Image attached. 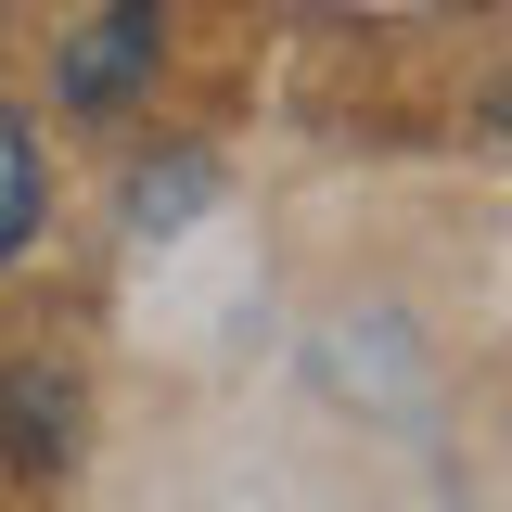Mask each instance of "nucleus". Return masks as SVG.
I'll return each mask as SVG.
<instances>
[{"label": "nucleus", "instance_id": "f257e3e1", "mask_svg": "<svg viewBox=\"0 0 512 512\" xmlns=\"http://www.w3.org/2000/svg\"><path fill=\"white\" fill-rule=\"evenodd\" d=\"M154 52H167V13H154V0H103V13L64 39V77H52L64 116H116L128 90L154 77Z\"/></svg>", "mask_w": 512, "mask_h": 512}, {"label": "nucleus", "instance_id": "f03ea898", "mask_svg": "<svg viewBox=\"0 0 512 512\" xmlns=\"http://www.w3.org/2000/svg\"><path fill=\"white\" fill-rule=\"evenodd\" d=\"M64 448H77V384H64V359H13L0 372V474L52 487Z\"/></svg>", "mask_w": 512, "mask_h": 512}, {"label": "nucleus", "instance_id": "7ed1b4c3", "mask_svg": "<svg viewBox=\"0 0 512 512\" xmlns=\"http://www.w3.org/2000/svg\"><path fill=\"white\" fill-rule=\"evenodd\" d=\"M26 231H39V128L0 103V269L26 256Z\"/></svg>", "mask_w": 512, "mask_h": 512}]
</instances>
